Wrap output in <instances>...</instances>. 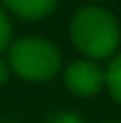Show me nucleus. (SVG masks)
Here are the masks:
<instances>
[{"label":"nucleus","instance_id":"obj_10","mask_svg":"<svg viewBox=\"0 0 121 123\" xmlns=\"http://www.w3.org/2000/svg\"><path fill=\"white\" fill-rule=\"evenodd\" d=\"M93 2H102V0H93Z\"/></svg>","mask_w":121,"mask_h":123},{"label":"nucleus","instance_id":"obj_7","mask_svg":"<svg viewBox=\"0 0 121 123\" xmlns=\"http://www.w3.org/2000/svg\"><path fill=\"white\" fill-rule=\"evenodd\" d=\"M50 123H83V121H81L76 114H69V111H64V114H57V116H55Z\"/></svg>","mask_w":121,"mask_h":123},{"label":"nucleus","instance_id":"obj_9","mask_svg":"<svg viewBox=\"0 0 121 123\" xmlns=\"http://www.w3.org/2000/svg\"><path fill=\"white\" fill-rule=\"evenodd\" d=\"M102 123H119V121H102Z\"/></svg>","mask_w":121,"mask_h":123},{"label":"nucleus","instance_id":"obj_5","mask_svg":"<svg viewBox=\"0 0 121 123\" xmlns=\"http://www.w3.org/2000/svg\"><path fill=\"white\" fill-rule=\"evenodd\" d=\"M105 88L112 95V99L116 104H121V52H116L109 59V64H107V69H105Z\"/></svg>","mask_w":121,"mask_h":123},{"label":"nucleus","instance_id":"obj_2","mask_svg":"<svg viewBox=\"0 0 121 123\" xmlns=\"http://www.w3.org/2000/svg\"><path fill=\"white\" fill-rule=\"evenodd\" d=\"M7 64L14 76L29 83H45L60 74L62 55L55 43L38 36H26L7 47Z\"/></svg>","mask_w":121,"mask_h":123},{"label":"nucleus","instance_id":"obj_8","mask_svg":"<svg viewBox=\"0 0 121 123\" xmlns=\"http://www.w3.org/2000/svg\"><path fill=\"white\" fill-rule=\"evenodd\" d=\"M10 76H12L10 64H7V59H2V55H0V85H5L10 80Z\"/></svg>","mask_w":121,"mask_h":123},{"label":"nucleus","instance_id":"obj_4","mask_svg":"<svg viewBox=\"0 0 121 123\" xmlns=\"http://www.w3.org/2000/svg\"><path fill=\"white\" fill-rule=\"evenodd\" d=\"M60 0H0V5L10 12V14L26 19V21H38L45 19L55 12Z\"/></svg>","mask_w":121,"mask_h":123},{"label":"nucleus","instance_id":"obj_1","mask_svg":"<svg viewBox=\"0 0 121 123\" xmlns=\"http://www.w3.org/2000/svg\"><path fill=\"white\" fill-rule=\"evenodd\" d=\"M69 36L74 47L86 59H112L121 43V24L107 7L93 2L78 7L69 24Z\"/></svg>","mask_w":121,"mask_h":123},{"label":"nucleus","instance_id":"obj_3","mask_svg":"<svg viewBox=\"0 0 121 123\" xmlns=\"http://www.w3.org/2000/svg\"><path fill=\"white\" fill-rule=\"evenodd\" d=\"M64 85L74 97H93L105 88V69L100 62L81 57L64 69Z\"/></svg>","mask_w":121,"mask_h":123},{"label":"nucleus","instance_id":"obj_6","mask_svg":"<svg viewBox=\"0 0 121 123\" xmlns=\"http://www.w3.org/2000/svg\"><path fill=\"white\" fill-rule=\"evenodd\" d=\"M12 40V21H10V12L0 5V55L10 47Z\"/></svg>","mask_w":121,"mask_h":123}]
</instances>
